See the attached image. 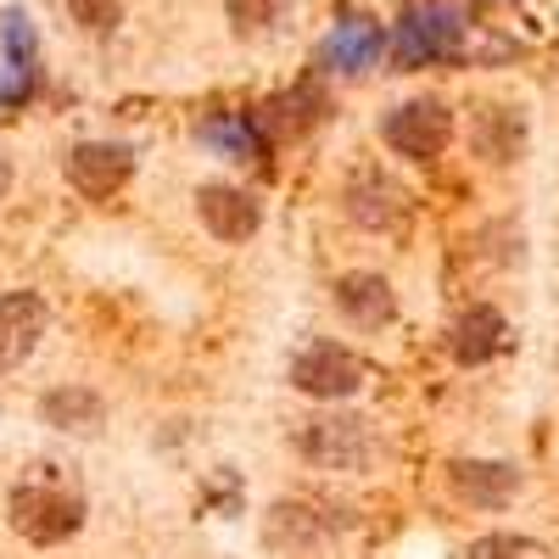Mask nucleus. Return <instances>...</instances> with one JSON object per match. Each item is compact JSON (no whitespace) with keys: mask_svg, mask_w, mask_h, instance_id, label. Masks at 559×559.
Here are the masks:
<instances>
[{"mask_svg":"<svg viewBox=\"0 0 559 559\" xmlns=\"http://www.w3.org/2000/svg\"><path fill=\"white\" fill-rule=\"evenodd\" d=\"M464 45V17L448 7V0H414L397 23V62L403 68H426L442 62Z\"/></svg>","mask_w":559,"mask_h":559,"instance_id":"nucleus-1","label":"nucleus"},{"mask_svg":"<svg viewBox=\"0 0 559 559\" xmlns=\"http://www.w3.org/2000/svg\"><path fill=\"white\" fill-rule=\"evenodd\" d=\"M12 526H17V537L51 548L84 526V503L73 492H57V487H17L12 492Z\"/></svg>","mask_w":559,"mask_h":559,"instance_id":"nucleus-2","label":"nucleus"},{"mask_svg":"<svg viewBox=\"0 0 559 559\" xmlns=\"http://www.w3.org/2000/svg\"><path fill=\"white\" fill-rule=\"evenodd\" d=\"M292 386L308 392V397H324V403H331V397H353L364 386V364H358V353H347L336 342H313L292 364Z\"/></svg>","mask_w":559,"mask_h":559,"instance_id":"nucleus-3","label":"nucleus"},{"mask_svg":"<svg viewBox=\"0 0 559 559\" xmlns=\"http://www.w3.org/2000/svg\"><path fill=\"white\" fill-rule=\"evenodd\" d=\"M448 107L442 102H408V107H397V112H386V123H381V134H386V146L392 152H403V157H437L442 146H448Z\"/></svg>","mask_w":559,"mask_h":559,"instance_id":"nucleus-4","label":"nucleus"},{"mask_svg":"<svg viewBox=\"0 0 559 559\" xmlns=\"http://www.w3.org/2000/svg\"><path fill=\"white\" fill-rule=\"evenodd\" d=\"M45 336V302L34 292H12L0 297V369L23 364Z\"/></svg>","mask_w":559,"mask_h":559,"instance_id":"nucleus-5","label":"nucleus"},{"mask_svg":"<svg viewBox=\"0 0 559 559\" xmlns=\"http://www.w3.org/2000/svg\"><path fill=\"white\" fill-rule=\"evenodd\" d=\"M134 174V152L129 146H79L73 157H68V179L79 185L84 197H112V191H123V179Z\"/></svg>","mask_w":559,"mask_h":559,"instance_id":"nucleus-6","label":"nucleus"},{"mask_svg":"<svg viewBox=\"0 0 559 559\" xmlns=\"http://www.w3.org/2000/svg\"><path fill=\"white\" fill-rule=\"evenodd\" d=\"M34 84V28L23 12L0 17V102H23Z\"/></svg>","mask_w":559,"mask_h":559,"instance_id":"nucleus-7","label":"nucleus"},{"mask_svg":"<svg viewBox=\"0 0 559 559\" xmlns=\"http://www.w3.org/2000/svg\"><path fill=\"white\" fill-rule=\"evenodd\" d=\"M197 207H202V224L218 241H247L258 229V202L247 191H236V185H202Z\"/></svg>","mask_w":559,"mask_h":559,"instance_id":"nucleus-8","label":"nucleus"},{"mask_svg":"<svg viewBox=\"0 0 559 559\" xmlns=\"http://www.w3.org/2000/svg\"><path fill=\"white\" fill-rule=\"evenodd\" d=\"M302 453L331 464V471H353V464L369 459V437L358 419H319L313 431H302Z\"/></svg>","mask_w":559,"mask_h":559,"instance_id":"nucleus-9","label":"nucleus"},{"mask_svg":"<svg viewBox=\"0 0 559 559\" xmlns=\"http://www.w3.org/2000/svg\"><path fill=\"white\" fill-rule=\"evenodd\" d=\"M336 308H342L353 324H364V331H376V324L392 319L397 297H392V286H386L381 274H342V280H336Z\"/></svg>","mask_w":559,"mask_h":559,"instance_id":"nucleus-10","label":"nucleus"},{"mask_svg":"<svg viewBox=\"0 0 559 559\" xmlns=\"http://www.w3.org/2000/svg\"><path fill=\"white\" fill-rule=\"evenodd\" d=\"M448 487H453L464 503L492 509V503L515 498V471H503V464H471V459H459V464H448Z\"/></svg>","mask_w":559,"mask_h":559,"instance_id":"nucleus-11","label":"nucleus"},{"mask_svg":"<svg viewBox=\"0 0 559 559\" xmlns=\"http://www.w3.org/2000/svg\"><path fill=\"white\" fill-rule=\"evenodd\" d=\"M526 146V123L515 107H481L476 112V152L492 163H515Z\"/></svg>","mask_w":559,"mask_h":559,"instance_id":"nucleus-12","label":"nucleus"},{"mask_svg":"<svg viewBox=\"0 0 559 559\" xmlns=\"http://www.w3.org/2000/svg\"><path fill=\"white\" fill-rule=\"evenodd\" d=\"M381 57V34L376 23H364V17H347L331 39H324V62H331L336 73H358Z\"/></svg>","mask_w":559,"mask_h":559,"instance_id":"nucleus-13","label":"nucleus"},{"mask_svg":"<svg viewBox=\"0 0 559 559\" xmlns=\"http://www.w3.org/2000/svg\"><path fill=\"white\" fill-rule=\"evenodd\" d=\"M503 347V319L492 308H471L453 324V358L459 364H487Z\"/></svg>","mask_w":559,"mask_h":559,"instance_id":"nucleus-14","label":"nucleus"},{"mask_svg":"<svg viewBox=\"0 0 559 559\" xmlns=\"http://www.w3.org/2000/svg\"><path fill=\"white\" fill-rule=\"evenodd\" d=\"M39 414L51 419V426H62V431H96L102 426V397L96 392H84V386H62V392H51L39 403Z\"/></svg>","mask_w":559,"mask_h":559,"instance_id":"nucleus-15","label":"nucleus"},{"mask_svg":"<svg viewBox=\"0 0 559 559\" xmlns=\"http://www.w3.org/2000/svg\"><path fill=\"white\" fill-rule=\"evenodd\" d=\"M202 134H207V146H218V152H229V157H241V163H252V157L263 152V140H258V129H252L247 118H213Z\"/></svg>","mask_w":559,"mask_h":559,"instance_id":"nucleus-16","label":"nucleus"},{"mask_svg":"<svg viewBox=\"0 0 559 559\" xmlns=\"http://www.w3.org/2000/svg\"><path fill=\"white\" fill-rule=\"evenodd\" d=\"M286 7H292V0H224V12L236 17L241 34H263V28H274L280 17H286Z\"/></svg>","mask_w":559,"mask_h":559,"instance_id":"nucleus-17","label":"nucleus"},{"mask_svg":"<svg viewBox=\"0 0 559 559\" xmlns=\"http://www.w3.org/2000/svg\"><path fill=\"white\" fill-rule=\"evenodd\" d=\"M471 559H554L543 543H532V537H509V532H498V537H481L476 548H471Z\"/></svg>","mask_w":559,"mask_h":559,"instance_id":"nucleus-18","label":"nucleus"},{"mask_svg":"<svg viewBox=\"0 0 559 559\" xmlns=\"http://www.w3.org/2000/svg\"><path fill=\"white\" fill-rule=\"evenodd\" d=\"M68 12L84 23V28H112L123 17V0H68Z\"/></svg>","mask_w":559,"mask_h":559,"instance_id":"nucleus-19","label":"nucleus"}]
</instances>
